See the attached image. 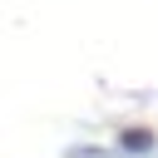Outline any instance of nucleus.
Returning a JSON list of instances; mask_svg holds the SVG:
<instances>
[{
    "mask_svg": "<svg viewBox=\"0 0 158 158\" xmlns=\"http://www.w3.org/2000/svg\"><path fill=\"white\" fill-rule=\"evenodd\" d=\"M69 158H104V148H69Z\"/></svg>",
    "mask_w": 158,
    "mask_h": 158,
    "instance_id": "2",
    "label": "nucleus"
},
{
    "mask_svg": "<svg viewBox=\"0 0 158 158\" xmlns=\"http://www.w3.org/2000/svg\"><path fill=\"white\" fill-rule=\"evenodd\" d=\"M118 148H123V153H153L158 138H153L148 128H123V133H118Z\"/></svg>",
    "mask_w": 158,
    "mask_h": 158,
    "instance_id": "1",
    "label": "nucleus"
}]
</instances>
